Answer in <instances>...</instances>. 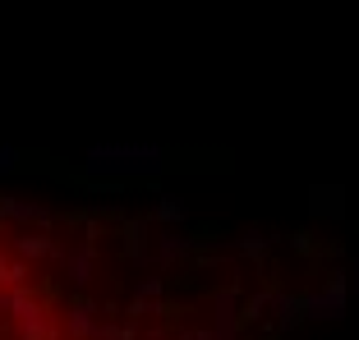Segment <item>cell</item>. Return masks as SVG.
Masks as SVG:
<instances>
[{"mask_svg":"<svg viewBox=\"0 0 359 340\" xmlns=\"http://www.w3.org/2000/svg\"><path fill=\"white\" fill-rule=\"evenodd\" d=\"M88 170L93 175H161L166 152L152 143H102L88 152Z\"/></svg>","mask_w":359,"mask_h":340,"instance_id":"cell-1","label":"cell"},{"mask_svg":"<svg viewBox=\"0 0 359 340\" xmlns=\"http://www.w3.org/2000/svg\"><path fill=\"white\" fill-rule=\"evenodd\" d=\"M10 161H19V152H10V148H0V170H10Z\"/></svg>","mask_w":359,"mask_h":340,"instance_id":"cell-2","label":"cell"}]
</instances>
